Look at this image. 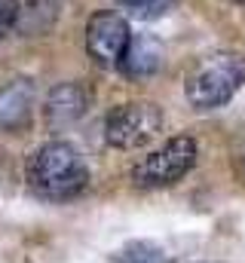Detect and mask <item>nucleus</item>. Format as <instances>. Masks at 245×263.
Segmentation results:
<instances>
[{"mask_svg": "<svg viewBox=\"0 0 245 263\" xmlns=\"http://www.w3.org/2000/svg\"><path fill=\"white\" fill-rule=\"evenodd\" d=\"M117 3L135 18H163L178 0H117Z\"/></svg>", "mask_w": 245, "mask_h": 263, "instance_id": "nucleus-11", "label": "nucleus"}, {"mask_svg": "<svg viewBox=\"0 0 245 263\" xmlns=\"http://www.w3.org/2000/svg\"><path fill=\"white\" fill-rule=\"evenodd\" d=\"M34 114V83L12 80L0 89V132L25 129Z\"/></svg>", "mask_w": 245, "mask_h": 263, "instance_id": "nucleus-7", "label": "nucleus"}, {"mask_svg": "<svg viewBox=\"0 0 245 263\" xmlns=\"http://www.w3.org/2000/svg\"><path fill=\"white\" fill-rule=\"evenodd\" d=\"M15 18H19V0H0V40L15 31Z\"/></svg>", "mask_w": 245, "mask_h": 263, "instance_id": "nucleus-12", "label": "nucleus"}, {"mask_svg": "<svg viewBox=\"0 0 245 263\" xmlns=\"http://www.w3.org/2000/svg\"><path fill=\"white\" fill-rule=\"evenodd\" d=\"M59 15H61V0H28L25 6H19L15 31L22 37H40L59 22Z\"/></svg>", "mask_w": 245, "mask_h": 263, "instance_id": "nucleus-9", "label": "nucleus"}, {"mask_svg": "<svg viewBox=\"0 0 245 263\" xmlns=\"http://www.w3.org/2000/svg\"><path fill=\"white\" fill-rule=\"evenodd\" d=\"M163 59H166L163 43H160L156 37L141 34V37H132V40H129V46H126V52H122L120 70L126 77H135V80L153 77V73L163 67Z\"/></svg>", "mask_w": 245, "mask_h": 263, "instance_id": "nucleus-8", "label": "nucleus"}, {"mask_svg": "<svg viewBox=\"0 0 245 263\" xmlns=\"http://www.w3.org/2000/svg\"><path fill=\"white\" fill-rule=\"evenodd\" d=\"M242 162H245V153H242Z\"/></svg>", "mask_w": 245, "mask_h": 263, "instance_id": "nucleus-13", "label": "nucleus"}, {"mask_svg": "<svg viewBox=\"0 0 245 263\" xmlns=\"http://www.w3.org/2000/svg\"><path fill=\"white\" fill-rule=\"evenodd\" d=\"M114 260L117 263H172L169 254L160 245H153V242H129L126 248L117 251Z\"/></svg>", "mask_w": 245, "mask_h": 263, "instance_id": "nucleus-10", "label": "nucleus"}, {"mask_svg": "<svg viewBox=\"0 0 245 263\" xmlns=\"http://www.w3.org/2000/svg\"><path fill=\"white\" fill-rule=\"evenodd\" d=\"M132 31L120 12H95L86 25V52L101 67H120Z\"/></svg>", "mask_w": 245, "mask_h": 263, "instance_id": "nucleus-5", "label": "nucleus"}, {"mask_svg": "<svg viewBox=\"0 0 245 263\" xmlns=\"http://www.w3.org/2000/svg\"><path fill=\"white\" fill-rule=\"evenodd\" d=\"M196 156H199V144L190 135H175L172 141H166L160 150H153L132 168V181L135 187H144V190L172 187L196 165Z\"/></svg>", "mask_w": 245, "mask_h": 263, "instance_id": "nucleus-3", "label": "nucleus"}, {"mask_svg": "<svg viewBox=\"0 0 245 263\" xmlns=\"http://www.w3.org/2000/svg\"><path fill=\"white\" fill-rule=\"evenodd\" d=\"M163 129V110L153 101H129L108 114L104 141L117 150H138L150 144Z\"/></svg>", "mask_w": 245, "mask_h": 263, "instance_id": "nucleus-4", "label": "nucleus"}, {"mask_svg": "<svg viewBox=\"0 0 245 263\" xmlns=\"http://www.w3.org/2000/svg\"><path fill=\"white\" fill-rule=\"evenodd\" d=\"M89 107V92L80 83H59L56 89H49L46 104H43V117L49 129H67L74 123L83 120Z\"/></svg>", "mask_w": 245, "mask_h": 263, "instance_id": "nucleus-6", "label": "nucleus"}, {"mask_svg": "<svg viewBox=\"0 0 245 263\" xmlns=\"http://www.w3.org/2000/svg\"><path fill=\"white\" fill-rule=\"evenodd\" d=\"M28 184L40 199H64L80 196L89 184V168L80 156V150L67 141H49L34 150L28 159Z\"/></svg>", "mask_w": 245, "mask_h": 263, "instance_id": "nucleus-1", "label": "nucleus"}, {"mask_svg": "<svg viewBox=\"0 0 245 263\" xmlns=\"http://www.w3.org/2000/svg\"><path fill=\"white\" fill-rule=\"evenodd\" d=\"M245 83V65L233 52L208 55L202 65H196L187 73L184 95L193 110H218L224 107Z\"/></svg>", "mask_w": 245, "mask_h": 263, "instance_id": "nucleus-2", "label": "nucleus"}]
</instances>
